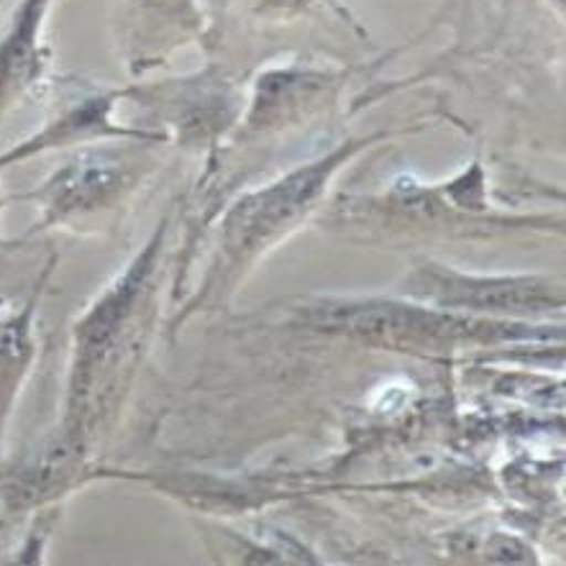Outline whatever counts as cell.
Listing matches in <instances>:
<instances>
[{
	"instance_id": "cell-1",
	"label": "cell",
	"mask_w": 566,
	"mask_h": 566,
	"mask_svg": "<svg viewBox=\"0 0 566 566\" xmlns=\"http://www.w3.org/2000/svg\"><path fill=\"white\" fill-rule=\"evenodd\" d=\"M328 175V165L303 169L290 180L280 182L277 188L259 192L249 203L239 206L233 216L231 231L239 239H262L266 233L277 231L282 223L290 221L297 210H303L321 192V185Z\"/></svg>"
},
{
	"instance_id": "cell-2",
	"label": "cell",
	"mask_w": 566,
	"mask_h": 566,
	"mask_svg": "<svg viewBox=\"0 0 566 566\" xmlns=\"http://www.w3.org/2000/svg\"><path fill=\"white\" fill-rule=\"evenodd\" d=\"M443 305H462V308H490V311H515V308H536L546 303L538 285L517 280H467V277H441L433 274L428 277L426 290Z\"/></svg>"
}]
</instances>
